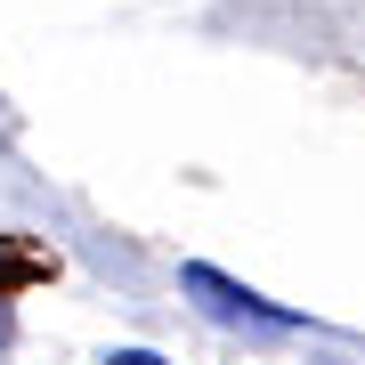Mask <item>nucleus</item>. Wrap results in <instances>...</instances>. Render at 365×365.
I'll use <instances>...</instances> for the list:
<instances>
[{"label":"nucleus","mask_w":365,"mask_h":365,"mask_svg":"<svg viewBox=\"0 0 365 365\" xmlns=\"http://www.w3.org/2000/svg\"><path fill=\"white\" fill-rule=\"evenodd\" d=\"M106 365H170V357H155V349H114Z\"/></svg>","instance_id":"f03ea898"},{"label":"nucleus","mask_w":365,"mask_h":365,"mask_svg":"<svg viewBox=\"0 0 365 365\" xmlns=\"http://www.w3.org/2000/svg\"><path fill=\"white\" fill-rule=\"evenodd\" d=\"M0 341H9V309H0Z\"/></svg>","instance_id":"7ed1b4c3"},{"label":"nucleus","mask_w":365,"mask_h":365,"mask_svg":"<svg viewBox=\"0 0 365 365\" xmlns=\"http://www.w3.org/2000/svg\"><path fill=\"white\" fill-rule=\"evenodd\" d=\"M179 292L195 300L203 317H220V325H260V333H292L300 325V309H284V300H268L252 284H235V276H220L211 260H187L179 268Z\"/></svg>","instance_id":"f257e3e1"}]
</instances>
